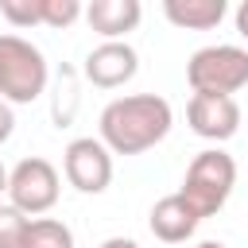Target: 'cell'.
<instances>
[{
	"label": "cell",
	"instance_id": "6da1fadb",
	"mask_svg": "<svg viewBox=\"0 0 248 248\" xmlns=\"http://www.w3.org/2000/svg\"><path fill=\"white\" fill-rule=\"evenodd\" d=\"M170 124H174V112H170L167 97L132 93V97H116L101 108V120H97L101 136L97 140L112 155H143L167 140Z\"/></svg>",
	"mask_w": 248,
	"mask_h": 248
},
{
	"label": "cell",
	"instance_id": "3957f363",
	"mask_svg": "<svg viewBox=\"0 0 248 248\" xmlns=\"http://www.w3.org/2000/svg\"><path fill=\"white\" fill-rule=\"evenodd\" d=\"M46 58L23 35H0V101L31 105L46 89Z\"/></svg>",
	"mask_w": 248,
	"mask_h": 248
},
{
	"label": "cell",
	"instance_id": "30bf717a",
	"mask_svg": "<svg viewBox=\"0 0 248 248\" xmlns=\"http://www.w3.org/2000/svg\"><path fill=\"white\" fill-rule=\"evenodd\" d=\"M147 225H151V232H155L163 244H182L186 236H194L198 213L182 202V194H167V198H159V202L151 205Z\"/></svg>",
	"mask_w": 248,
	"mask_h": 248
},
{
	"label": "cell",
	"instance_id": "5b68a950",
	"mask_svg": "<svg viewBox=\"0 0 248 248\" xmlns=\"http://www.w3.org/2000/svg\"><path fill=\"white\" fill-rule=\"evenodd\" d=\"M58 170L43 155L19 159L8 170V205H16L23 217H43L58 202Z\"/></svg>",
	"mask_w": 248,
	"mask_h": 248
},
{
	"label": "cell",
	"instance_id": "8992f818",
	"mask_svg": "<svg viewBox=\"0 0 248 248\" xmlns=\"http://www.w3.org/2000/svg\"><path fill=\"white\" fill-rule=\"evenodd\" d=\"M62 174L81 194H105L112 182V151L93 136L70 140L62 151Z\"/></svg>",
	"mask_w": 248,
	"mask_h": 248
},
{
	"label": "cell",
	"instance_id": "d6986e66",
	"mask_svg": "<svg viewBox=\"0 0 248 248\" xmlns=\"http://www.w3.org/2000/svg\"><path fill=\"white\" fill-rule=\"evenodd\" d=\"M0 194H8V170L0 167Z\"/></svg>",
	"mask_w": 248,
	"mask_h": 248
},
{
	"label": "cell",
	"instance_id": "9c48e42d",
	"mask_svg": "<svg viewBox=\"0 0 248 248\" xmlns=\"http://www.w3.org/2000/svg\"><path fill=\"white\" fill-rule=\"evenodd\" d=\"M81 16L105 43H124V35L140 27L143 8H140V0H93Z\"/></svg>",
	"mask_w": 248,
	"mask_h": 248
},
{
	"label": "cell",
	"instance_id": "2e32d148",
	"mask_svg": "<svg viewBox=\"0 0 248 248\" xmlns=\"http://www.w3.org/2000/svg\"><path fill=\"white\" fill-rule=\"evenodd\" d=\"M12 132H16V112H12L8 101H0V143H8Z\"/></svg>",
	"mask_w": 248,
	"mask_h": 248
},
{
	"label": "cell",
	"instance_id": "8fae6325",
	"mask_svg": "<svg viewBox=\"0 0 248 248\" xmlns=\"http://www.w3.org/2000/svg\"><path fill=\"white\" fill-rule=\"evenodd\" d=\"M225 0H163V16L182 31H209L225 19Z\"/></svg>",
	"mask_w": 248,
	"mask_h": 248
},
{
	"label": "cell",
	"instance_id": "5bb4252c",
	"mask_svg": "<svg viewBox=\"0 0 248 248\" xmlns=\"http://www.w3.org/2000/svg\"><path fill=\"white\" fill-rule=\"evenodd\" d=\"M27 221L31 217H23L16 205H8V202H0V248H19V240H23V229H27Z\"/></svg>",
	"mask_w": 248,
	"mask_h": 248
},
{
	"label": "cell",
	"instance_id": "ba28073f",
	"mask_svg": "<svg viewBox=\"0 0 248 248\" xmlns=\"http://www.w3.org/2000/svg\"><path fill=\"white\" fill-rule=\"evenodd\" d=\"M136 70H140V54L128 43H101L85 54V66H81L85 81L97 89H120L124 81L136 78Z\"/></svg>",
	"mask_w": 248,
	"mask_h": 248
},
{
	"label": "cell",
	"instance_id": "e0dca14e",
	"mask_svg": "<svg viewBox=\"0 0 248 248\" xmlns=\"http://www.w3.org/2000/svg\"><path fill=\"white\" fill-rule=\"evenodd\" d=\"M236 31H240V39L248 43V0L236 8Z\"/></svg>",
	"mask_w": 248,
	"mask_h": 248
},
{
	"label": "cell",
	"instance_id": "4fadbf2b",
	"mask_svg": "<svg viewBox=\"0 0 248 248\" xmlns=\"http://www.w3.org/2000/svg\"><path fill=\"white\" fill-rule=\"evenodd\" d=\"M0 16L12 27H39L43 23V0H0Z\"/></svg>",
	"mask_w": 248,
	"mask_h": 248
},
{
	"label": "cell",
	"instance_id": "277c9868",
	"mask_svg": "<svg viewBox=\"0 0 248 248\" xmlns=\"http://www.w3.org/2000/svg\"><path fill=\"white\" fill-rule=\"evenodd\" d=\"M186 81H190L194 93L232 97L236 89L248 85V50L244 46H232V43L202 46L186 62Z\"/></svg>",
	"mask_w": 248,
	"mask_h": 248
},
{
	"label": "cell",
	"instance_id": "7c38bea8",
	"mask_svg": "<svg viewBox=\"0 0 248 248\" xmlns=\"http://www.w3.org/2000/svg\"><path fill=\"white\" fill-rule=\"evenodd\" d=\"M19 248H74V232L58 217H31Z\"/></svg>",
	"mask_w": 248,
	"mask_h": 248
},
{
	"label": "cell",
	"instance_id": "ffe728a7",
	"mask_svg": "<svg viewBox=\"0 0 248 248\" xmlns=\"http://www.w3.org/2000/svg\"><path fill=\"white\" fill-rule=\"evenodd\" d=\"M198 248H225V244H221V240H202Z\"/></svg>",
	"mask_w": 248,
	"mask_h": 248
},
{
	"label": "cell",
	"instance_id": "9a60e30c",
	"mask_svg": "<svg viewBox=\"0 0 248 248\" xmlns=\"http://www.w3.org/2000/svg\"><path fill=\"white\" fill-rule=\"evenodd\" d=\"M85 8L78 0H43V27H70Z\"/></svg>",
	"mask_w": 248,
	"mask_h": 248
},
{
	"label": "cell",
	"instance_id": "52a82bcc",
	"mask_svg": "<svg viewBox=\"0 0 248 248\" xmlns=\"http://www.w3.org/2000/svg\"><path fill=\"white\" fill-rule=\"evenodd\" d=\"M186 120L202 140L225 143L240 128V105L236 97H217V93H194L186 105Z\"/></svg>",
	"mask_w": 248,
	"mask_h": 248
},
{
	"label": "cell",
	"instance_id": "ac0fdd59",
	"mask_svg": "<svg viewBox=\"0 0 248 248\" xmlns=\"http://www.w3.org/2000/svg\"><path fill=\"white\" fill-rule=\"evenodd\" d=\"M101 248H140V244H136V240H128V236H108Z\"/></svg>",
	"mask_w": 248,
	"mask_h": 248
},
{
	"label": "cell",
	"instance_id": "7a4b0ae2",
	"mask_svg": "<svg viewBox=\"0 0 248 248\" xmlns=\"http://www.w3.org/2000/svg\"><path fill=\"white\" fill-rule=\"evenodd\" d=\"M236 186V163L229 151L221 147H205L194 155V163L186 167V178H182V202L202 217H213L217 209H225L229 194Z\"/></svg>",
	"mask_w": 248,
	"mask_h": 248
}]
</instances>
